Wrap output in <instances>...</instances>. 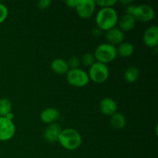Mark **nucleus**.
<instances>
[{
	"mask_svg": "<svg viewBox=\"0 0 158 158\" xmlns=\"http://www.w3.org/2000/svg\"><path fill=\"white\" fill-rule=\"evenodd\" d=\"M97 27L103 31H107L115 27L118 23V15L113 7L102 8L96 16Z\"/></svg>",
	"mask_w": 158,
	"mask_h": 158,
	"instance_id": "nucleus-1",
	"label": "nucleus"
},
{
	"mask_svg": "<svg viewBox=\"0 0 158 158\" xmlns=\"http://www.w3.org/2000/svg\"><path fill=\"white\" fill-rule=\"evenodd\" d=\"M60 145L68 151H75L82 143V137L80 133L73 128L62 130L58 137Z\"/></svg>",
	"mask_w": 158,
	"mask_h": 158,
	"instance_id": "nucleus-2",
	"label": "nucleus"
},
{
	"mask_svg": "<svg viewBox=\"0 0 158 158\" xmlns=\"http://www.w3.org/2000/svg\"><path fill=\"white\" fill-rule=\"evenodd\" d=\"M94 56L99 63L106 64L117 58V48L109 43H103L95 49Z\"/></svg>",
	"mask_w": 158,
	"mask_h": 158,
	"instance_id": "nucleus-3",
	"label": "nucleus"
},
{
	"mask_svg": "<svg viewBox=\"0 0 158 158\" xmlns=\"http://www.w3.org/2000/svg\"><path fill=\"white\" fill-rule=\"evenodd\" d=\"M89 80L97 83H103L109 77V69L107 66L99 62H94V64L89 66Z\"/></svg>",
	"mask_w": 158,
	"mask_h": 158,
	"instance_id": "nucleus-4",
	"label": "nucleus"
},
{
	"mask_svg": "<svg viewBox=\"0 0 158 158\" xmlns=\"http://www.w3.org/2000/svg\"><path fill=\"white\" fill-rule=\"evenodd\" d=\"M66 79L71 86L75 87H83L89 82V75L81 69H71L66 73Z\"/></svg>",
	"mask_w": 158,
	"mask_h": 158,
	"instance_id": "nucleus-5",
	"label": "nucleus"
},
{
	"mask_svg": "<svg viewBox=\"0 0 158 158\" xmlns=\"http://www.w3.org/2000/svg\"><path fill=\"white\" fill-rule=\"evenodd\" d=\"M133 16L136 21H140L142 23H148L151 21L155 16V12L152 6L148 4H140L135 6Z\"/></svg>",
	"mask_w": 158,
	"mask_h": 158,
	"instance_id": "nucleus-6",
	"label": "nucleus"
},
{
	"mask_svg": "<svg viewBox=\"0 0 158 158\" xmlns=\"http://www.w3.org/2000/svg\"><path fill=\"white\" fill-rule=\"evenodd\" d=\"M77 14L82 19H88L94 14L96 2L94 0H77L75 7Z\"/></svg>",
	"mask_w": 158,
	"mask_h": 158,
	"instance_id": "nucleus-7",
	"label": "nucleus"
},
{
	"mask_svg": "<svg viewBox=\"0 0 158 158\" xmlns=\"http://www.w3.org/2000/svg\"><path fill=\"white\" fill-rule=\"evenodd\" d=\"M15 126L12 120L5 117H0V140L6 141L13 137Z\"/></svg>",
	"mask_w": 158,
	"mask_h": 158,
	"instance_id": "nucleus-8",
	"label": "nucleus"
},
{
	"mask_svg": "<svg viewBox=\"0 0 158 158\" xmlns=\"http://www.w3.org/2000/svg\"><path fill=\"white\" fill-rule=\"evenodd\" d=\"M143 43L149 47H157L158 45V27L151 26L145 30L143 35Z\"/></svg>",
	"mask_w": 158,
	"mask_h": 158,
	"instance_id": "nucleus-9",
	"label": "nucleus"
},
{
	"mask_svg": "<svg viewBox=\"0 0 158 158\" xmlns=\"http://www.w3.org/2000/svg\"><path fill=\"white\" fill-rule=\"evenodd\" d=\"M62 131V128L60 124L56 123H52L45 129L43 137L46 141L49 143H54L58 141V137Z\"/></svg>",
	"mask_w": 158,
	"mask_h": 158,
	"instance_id": "nucleus-10",
	"label": "nucleus"
},
{
	"mask_svg": "<svg viewBox=\"0 0 158 158\" xmlns=\"http://www.w3.org/2000/svg\"><path fill=\"white\" fill-rule=\"evenodd\" d=\"M105 38L109 44L115 46L116 45H120V43H123L124 34L120 29L114 27L106 31Z\"/></svg>",
	"mask_w": 158,
	"mask_h": 158,
	"instance_id": "nucleus-11",
	"label": "nucleus"
},
{
	"mask_svg": "<svg viewBox=\"0 0 158 158\" xmlns=\"http://www.w3.org/2000/svg\"><path fill=\"white\" fill-rule=\"evenodd\" d=\"M117 103L110 97H105L100 103V110L106 116H112L117 113Z\"/></svg>",
	"mask_w": 158,
	"mask_h": 158,
	"instance_id": "nucleus-12",
	"label": "nucleus"
},
{
	"mask_svg": "<svg viewBox=\"0 0 158 158\" xmlns=\"http://www.w3.org/2000/svg\"><path fill=\"white\" fill-rule=\"evenodd\" d=\"M60 111L54 107H49L43 110L40 114V119L45 123H55L56 120L60 117Z\"/></svg>",
	"mask_w": 158,
	"mask_h": 158,
	"instance_id": "nucleus-13",
	"label": "nucleus"
},
{
	"mask_svg": "<svg viewBox=\"0 0 158 158\" xmlns=\"http://www.w3.org/2000/svg\"><path fill=\"white\" fill-rule=\"evenodd\" d=\"M51 69L54 73L60 74V75L67 73L68 71L69 70L67 62L63 59H56V60H52V62L51 63Z\"/></svg>",
	"mask_w": 158,
	"mask_h": 158,
	"instance_id": "nucleus-14",
	"label": "nucleus"
},
{
	"mask_svg": "<svg viewBox=\"0 0 158 158\" xmlns=\"http://www.w3.org/2000/svg\"><path fill=\"white\" fill-rule=\"evenodd\" d=\"M136 19H134V17L131 15H128V14L123 15L119 21V26L122 32L123 31H126V32L131 31V29H134Z\"/></svg>",
	"mask_w": 158,
	"mask_h": 158,
	"instance_id": "nucleus-15",
	"label": "nucleus"
},
{
	"mask_svg": "<svg viewBox=\"0 0 158 158\" xmlns=\"http://www.w3.org/2000/svg\"><path fill=\"white\" fill-rule=\"evenodd\" d=\"M134 52V47L132 43L125 42L119 45L117 49V55L123 58H127L131 56Z\"/></svg>",
	"mask_w": 158,
	"mask_h": 158,
	"instance_id": "nucleus-16",
	"label": "nucleus"
},
{
	"mask_svg": "<svg viewBox=\"0 0 158 158\" xmlns=\"http://www.w3.org/2000/svg\"><path fill=\"white\" fill-rule=\"evenodd\" d=\"M126 117L120 113H116L110 117V125L113 128L120 130L126 126Z\"/></svg>",
	"mask_w": 158,
	"mask_h": 158,
	"instance_id": "nucleus-17",
	"label": "nucleus"
},
{
	"mask_svg": "<svg viewBox=\"0 0 158 158\" xmlns=\"http://www.w3.org/2000/svg\"><path fill=\"white\" fill-rule=\"evenodd\" d=\"M140 73L138 69L135 66H129L124 72V80L129 83H133L136 82L138 79Z\"/></svg>",
	"mask_w": 158,
	"mask_h": 158,
	"instance_id": "nucleus-18",
	"label": "nucleus"
},
{
	"mask_svg": "<svg viewBox=\"0 0 158 158\" xmlns=\"http://www.w3.org/2000/svg\"><path fill=\"white\" fill-rule=\"evenodd\" d=\"M12 112V103L9 99L2 98L0 100V117H6Z\"/></svg>",
	"mask_w": 158,
	"mask_h": 158,
	"instance_id": "nucleus-19",
	"label": "nucleus"
},
{
	"mask_svg": "<svg viewBox=\"0 0 158 158\" xmlns=\"http://www.w3.org/2000/svg\"><path fill=\"white\" fill-rule=\"evenodd\" d=\"M82 62H83V64H84L85 66H90L95 62V58H94L93 54L85 53L82 57Z\"/></svg>",
	"mask_w": 158,
	"mask_h": 158,
	"instance_id": "nucleus-20",
	"label": "nucleus"
},
{
	"mask_svg": "<svg viewBox=\"0 0 158 158\" xmlns=\"http://www.w3.org/2000/svg\"><path fill=\"white\" fill-rule=\"evenodd\" d=\"M95 2L96 5H98L102 8H108L114 6L117 1V0H100V1H95Z\"/></svg>",
	"mask_w": 158,
	"mask_h": 158,
	"instance_id": "nucleus-21",
	"label": "nucleus"
},
{
	"mask_svg": "<svg viewBox=\"0 0 158 158\" xmlns=\"http://www.w3.org/2000/svg\"><path fill=\"white\" fill-rule=\"evenodd\" d=\"M8 14H9V11H8L7 7L0 2V24L6 19Z\"/></svg>",
	"mask_w": 158,
	"mask_h": 158,
	"instance_id": "nucleus-22",
	"label": "nucleus"
},
{
	"mask_svg": "<svg viewBox=\"0 0 158 158\" xmlns=\"http://www.w3.org/2000/svg\"><path fill=\"white\" fill-rule=\"evenodd\" d=\"M68 66L69 68H72V69H77L78 68L79 65H80V60L76 56H72L71 58H69V61L67 62Z\"/></svg>",
	"mask_w": 158,
	"mask_h": 158,
	"instance_id": "nucleus-23",
	"label": "nucleus"
},
{
	"mask_svg": "<svg viewBox=\"0 0 158 158\" xmlns=\"http://www.w3.org/2000/svg\"><path fill=\"white\" fill-rule=\"evenodd\" d=\"M52 2L50 0H40L37 2V6L40 9H46L50 6Z\"/></svg>",
	"mask_w": 158,
	"mask_h": 158,
	"instance_id": "nucleus-24",
	"label": "nucleus"
},
{
	"mask_svg": "<svg viewBox=\"0 0 158 158\" xmlns=\"http://www.w3.org/2000/svg\"><path fill=\"white\" fill-rule=\"evenodd\" d=\"M135 6H133V5H129V6H127V9H126V14H128V15H133V13H134V9H135Z\"/></svg>",
	"mask_w": 158,
	"mask_h": 158,
	"instance_id": "nucleus-25",
	"label": "nucleus"
},
{
	"mask_svg": "<svg viewBox=\"0 0 158 158\" xmlns=\"http://www.w3.org/2000/svg\"><path fill=\"white\" fill-rule=\"evenodd\" d=\"M77 0H68V1L65 2V3H66V5H67L68 7L75 9L76 5H77Z\"/></svg>",
	"mask_w": 158,
	"mask_h": 158,
	"instance_id": "nucleus-26",
	"label": "nucleus"
},
{
	"mask_svg": "<svg viewBox=\"0 0 158 158\" xmlns=\"http://www.w3.org/2000/svg\"><path fill=\"white\" fill-rule=\"evenodd\" d=\"M102 32H103V30H101L100 28L97 27V28H94V29H93L92 33L95 37H99L100 35H101Z\"/></svg>",
	"mask_w": 158,
	"mask_h": 158,
	"instance_id": "nucleus-27",
	"label": "nucleus"
},
{
	"mask_svg": "<svg viewBox=\"0 0 158 158\" xmlns=\"http://www.w3.org/2000/svg\"><path fill=\"white\" fill-rule=\"evenodd\" d=\"M5 117H6L7 119H9V120H12V119L14 118V114H12V112H10L9 114H8L7 115H6Z\"/></svg>",
	"mask_w": 158,
	"mask_h": 158,
	"instance_id": "nucleus-28",
	"label": "nucleus"
},
{
	"mask_svg": "<svg viewBox=\"0 0 158 158\" xmlns=\"http://www.w3.org/2000/svg\"><path fill=\"white\" fill-rule=\"evenodd\" d=\"M120 2H121V4L125 5L126 6H129V5H131V3H132V1H121Z\"/></svg>",
	"mask_w": 158,
	"mask_h": 158,
	"instance_id": "nucleus-29",
	"label": "nucleus"
}]
</instances>
